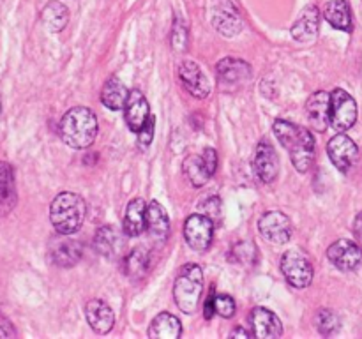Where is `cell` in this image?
I'll return each mask as SVG.
<instances>
[{
  "mask_svg": "<svg viewBox=\"0 0 362 339\" xmlns=\"http://www.w3.org/2000/svg\"><path fill=\"white\" fill-rule=\"evenodd\" d=\"M274 134L290 155V161L297 172L306 173L313 166L317 157V145L310 129L288 122V120H276Z\"/></svg>",
  "mask_w": 362,
  "mask_h": 339,
  "instance_id": "6da1fadb",
  "label": "cell"
},
{
  "mask_svg": "<svg viewBox=\"0 0 362 339\" xmlns=\"http://www.w3.org/2000/svg\"><path fill=\"white\" fill-rule=\"evenodd\" d=\"M60 138L71 148H88L98 136L99 124L92 109L85 106H74L60 120Z\"/></svg>",
  "mask_w": 362,
  "mask_h": 339,
  "instance_id": "7a4b0ae2",
  "label": "cell"
},
{
  "mask_svg": "<svg viewBox=\"0 0 362 339\" xmlns=\"http://www.w3.org/2000/svg\"><path fill=\"white\" fill-rule=\"evenodd\" d=\"M87 214V205L83 198L76 193H60L49 205V221L57 233L62 235H73L81 228Z\"/></svg>",
  "mask_w": 362,
  "mask_h": 339,
  "instance_id": "3957f363",
  "label": "cell"
},
{
  "mask_svg": "<svg viewBox=\"0 0 362 339\" xmlns=\"http://www.w3.org/2000/svg\"><path fill=\"white\" fill-rule=\"evenodd\" d=\"M202 292H204L202 267L197 263L184 265L173 285V299H175L177 307L186 314L197 313Z\"/></svg>",
  "mask_w": 362,
  "mask_h": 339,
  "instance_id": "277c9868",
  "label": "cell"
},
{
  "mask_svg": "<svg viewBox=\"0 0 362 339\" xmlns=\"http://www.w3.org/2000/svg\"><path fill=\"white\" fill-rule=\"evenodd\" d=\"M283 275L293 288H308L313 281V265L300 249H290L281 256Z\"/></svg>",
  "mask_w": 362,
  "mask_h": 339,
  "instance_id": "5b68a950",
  "label": "cell"
},
{
  "mask_svg": "<svg viewBox=\"0 0 362 339\" xmlns=\"http://www.w3.org/2000/svg\"><path fill=\"white\" fill-rule=\"evenodd\" d=\"M357 120V102L343 88L331 92V127L338 133L352 129Z\"/></svg>",
  "mask_w": 362,
  "mask_h": 339,
  "instance_id": "8992f818",
  "label": "cell"
},
{
  "mask_svg": "<svg viewBox=\"0 0 362 339\" xmlns=\"http://www.w3.org/2000/svg\"><path fill=\"white\" fill-rule=\"evenodd\" d=\"M184 173L193 187H202L212 179L218 168V154L214 148H205L202 154H193L184 161Z\"/></svg>",
  "mask_w": 362,
  "mask_h": 339,
  "instance_id": "52a82bcc",
  "label": "cell"
},
{
  "mask_svg": "<svg viewBox=\"0 0 362 339\" xmlns=\"http://www.w3.org/2000/svg\"><path fill=\"white\" fill-rule=\"evenodd\" d=\"M214 237V222L205 214H193L184 225V239L193 251L204 253L211 247Z\"/></svg>",
  "mask_w": 362,
  "mask_h": 339,
  "instance_id": "ba28073f",
  "label": "cell"
},
{
  "mask_svg": "<svg viewBox=\"0 0 362 339\" xmlns=\"http://www.w3.org/2000/svg\"><path fill=\"white\" fill-rule=\"evenodd\" d=\"M258 230L260 235L272 244H286L293 235L292 221L279 210L265 212L258 221Z\"/></svg>",
  "mask_w": 362,
  "mask_h": 339,
  "instance_id": "9c48e42d",
  "label": "cell"
},
{
  "mask_svg": "<svg viewBox=\"0 0 362 339\" xmlns=\"http://www.w3.org/2000/svg\"><path fill=\"white\" fill-rule=\"evenodd\" d=\"M81 254H83L81 244L78 240L69 239V235L60 233V237H55L48 244L49 261L60 268L74 267L81 260Z\"/></svg>",
  "mask_w": 362,
  "mask_h": 339,
  "instance_id": "30bf717a",
  "label": "cell"
},
{
  "mask_svg": "<svg viewBox=\"0 0 362 339\" xmlns=\"http://www.w3.org/2000/svg\"><path fill=\"white\" fill-rule=\"evenodd\" d=\"M327 154L332 165L339 170V172L346 173L352 170L356 165L357 157H359V148H357L356 141L346 134L339 133L334 138H331L327 143Z\"/></svg>",
  "mask_w": 362,
  "mask_h": 339,
  "instance_id": "8fae6325",
  "label": "cell"
},
{
  "mask_svg": "<svg viewBox=\"0 0 362 339\" xmlns=\"http://www.w3.org/2000/svg\"><path fill=\"white\" fill-rule=\"evenodd\" d=\"M327 258L339 270L350 272L356 270L362 263V249L359 244L354 242V240L339 239L329 246Z\"/></svg>",
  "mask_w": 362,
  "mask_h": 339,
  "instance_id": "7c38bea8",
  "label": "cell"
},
{
  "mask_svg": "<svg viewBox=\"0 0 362 339\" xmlns=\"http://www.w3.org/2000/svg\"><path fill=\"white\" fill-rule=\"evenodd\" d=\"M253 166L258 179L264 184H271L278 179L279 157L278 152H276V148L272 147V143L269 140H262L260 143L257 145Z\"/></svg>",
  "mask_w": 362,
  "mask_h": 339,
  "instance_id": "4fadbf2b",
  "label": "cell"
},
{
  "mask_svg": "<svg viewBox=\"0 0 362 339\" xmlns=\"http://www.w3.org/2000/svg\"><path fill=\"white\" fill-rule=\"evenodd\" d=\"M250 323L255 338L276 339L283 335L281 320L267 307H253L250 313Z\"/></svg>",
  "mask_w": 362,
  "mask_h": 339,
  "instance_id": "5bb4252c",
  "label": "cell"
},
{
  "mask_svg": "<svg viewBox=\"0 0 362 339\" xmlns=\"http://www.w3.org/2000/svg\"><path fill=\"white\" fill-rule=\"evenodd\" d=\"M306 113L310 126L318 133H324L331 126V94L324 90L311 94L306 102Z\"/></svg>",
  "mask_w": 362,
  "mask_h": 339,
  "instance_id": "9a60e30c",
  "label": "cell"
},
{
  "mask_svg": "<svg viewBox=\"0 0 362 339\" xmlns=\"http://www.w3.org/2000/svg\"><path fill=\"white\" fill-rule=\"evenodd\" d=\"M179 78L182 81L184 88L189 92L193 97L205 99L211 92V83H209V78L205 76V73L202 71V67L198 64L186 60L179 66Z\"/></svg>",
  "mask_w": 362,
  "mask_h": 339,
  "instance_id": "2e32d148",
  "label": "cell"
},
{
  "mask_svg": "<svg viewBox=\"0 0 362 339\" xmlns=\"http://www.w3.org/2000/svg\"><path fill=\"white\" fill-rule=\"evenodd\" d=\"M216 73H218V80L223 85V88L239 87L251 76V66L244 60L226 56L218 62Z\"/></svg>",
  "mask_w": 362,
  "mask_h": 339,
  "instance_id": "e0dca14e",
  "label": "cell"
},
{
  "mask_svg": "<svg viewBox=\"0 0 362 339\" xmlns=\"http://www.w3.org/2000/svg\"><path fill=\"white\" fill-rule=\"evenodd\" d=\"M320 27V11L315 4L304 7L292 25V37L299 42H315Z\"/></svg>",
  "mask_w": 362,
  "mask_h": 339,
  "instance_id": "ac0fdd59",
  "label": "cell"
},
{
  "mask_svg": "<svg viewBox=\"0 0 362 339\" xmlns=\"http://www.w3.org/2000/svg\"><path fill=\"white\" fill-rule=\"evenodd\" d=\"M85 316H87L88 325L98 334H108L115 325V314L112 307L99 299L88 300L85 306Z\"/></svg>",
  "mask_w": 362,
  "mask_h": 339,
  "instance_id": "d6986e66",
  "label": "cell"
},
{
  "mask_svg": "<svg viewBox=\"0 0 362 339\" xmlns=\"http://www.w3.org/2000/svg\"><path fill=\"white\" fill-rule=\"evenodd\" d=\"M124 117H126V124L133 133L144 127V124L147 122L148 117H151V108H148V102L145 99V95L140 90H131L129 97H127L126 106H124Z\"/></svg>",
  "mask_w": 362,
  "mask_h": 339,
  "instance_id": "ffe728a7",
  "label": "cell"
},
{
  "mask_svg": "<svg viewBox=\"0 0 362 339\" xmlns=\"http://www.w3.org/2000/svg\"><path fill=\"white\" fill-rule=\"evenodd\" d=\"M212 23L226 37L237 35L243 30V21H240V14L235 7L232 6L230 0H223L219 6H216L214 14H212Z\"/></svg>",
  "mask_w": 362,
  "mask_h": 339,
  "instance_id": "44dd1931",
  "label": "cell"
},
{
  "mask_svg": "<svg viewBox=\"0 0 362 339\" xmlns=\"http://www.w3.org/2000/svg\"><path fill=\"white\" fill-rule=\"evenodd\" d=\"M145 230L148 237L154 240H165L170 233V219L166 210L159 201H151L147 205V214H145Z\"/></svg>",
  "mask_w": 362,
  "mask_h": 339,
  "instance_id": "7402d4cb",
  "label": "cell"
},
{
  "mask_svg": "<svg viewBox=\"0 0 362 339\" xmlns=\"http://www.w3.org/2000/svg\"><path fill=\"white\" fill-rule=\"evenodd\" d=\"M145 214H147V205L144 198H133L127 203L126 214L122 219V230L127 237H138L145 230Z\"/></svg>",
  "mask_w": 362,
  "mask_h": 339,
  "instance_id": "603a6c76",
  "label": "cell"
},
{
  "mask_svg": "<svg viewBox=\"0 0 362 339\" xmlns=\"http://www.w3.org/2000/svg\"><path fill=\"white\" fill-rule=\"evenodd\" d=\"M16 198L13 166L6 161H0V214H9L16 205Z\"/></svg>",
  "mask_w": 362,
  "mask_h": 339,
  "instance_id": "cb8c5ba5",
  "label": "cell"
},
{
  "mask_svg": "<svg viewBox=\"0 0 362 339\" xmlns=\"http://www.w3.org/2000/svg\"><path fill=\"white\" fill-rule=\"evenodd\" d=\"M324 18L331 27L338 28V30L350 32L354 28L352 9L346 0H331L325 4Z\"/></svg>",
  "mask_w": 362,
  "mask_h": 339,
  "instance_id": "d4e9b609",
  "label": "cell"
},
{
  "mask_svg": "<svg viewBox=\"0 0 362 339\" xmlns=\"http://www.w3.org/2000/svg\"><path fill=\"white\" fill-rule=\"evenodd\" d=\"M148 335L154 339H177L182 335V325L172 313H159L151 321Z\"/></svg>",
  "mask_w": 362,
  "mask_h": 339,
  "instance_id": "484cf974",
  "label": "cell"
},
{
  "mask_svg": "<svg viewBox=\"0 0 362 339\" xmlns=\"http://www.w3.org/2000/svg\"><path fill=\"white\" fill-rule=\"evenodd\" d=\"M148 265H151L148 251L144 249V247H136V249H133L129 254L124 256V275L129 278L133 282L141 281L147 275Z\"/></svg>",
  "mask_w": 362,
  "mask_h": 339,
  "instance_id": "4316f807",
  "label": "cell"
},
{
  "mask_svg": "<svg viewBox=\"0 0 362 339\" xmlns=\"http://www.w3.org/2000/svg\"><path fill=\"white\" fill-rule=\"evenodd\" d=\"M94 247L105 258H117L122 251V239L112 226L105 225L95 232Z\"/></svg>",
  "mask_w": 362,
  "mask_h": 339,
  "instance_id": "83f0119b",
  "label": "cell"
},
{
  "mask_svg": "<svg viewBox=\"0 0 362 339\" xmlns=\"http://www.w3.org/2000/svg\"><path fill=\"white\" fill-rule=\"evenodd\" d=\"M127 97H129V92H127L126 85L119 80L117 76H112L110 80H106L105 87L101 90V102L108 109H124L126 106Z\"/></svg>",
  "mask_w": 362,
  "mask_h": 339,
  "instance_id": "f1b7e54d",
  "label": "cell"
},
{
  "mask_svg": "<svg viewBox=\"0 0 362 339\" xmlns=\"http://www.w3.org/2000/svg\"><path fill=\"white\" fill-rule=\"evenodd\" d=\"M41 20L49 32H62L69 21V9L59 0H52L42 7Z\"/></svg>",
  "mask_w": 362,
  "mask_h": 339,
  "instance_id": "f546056e",
  "label": "cell"
},
{
  "mask_svg": "<svg viewBox=\"0 0 362 339\" xmlns=\"http://www.w3.org/2000/svg\"><path fill=\"white\" fill-rule=\"evenodd\" d=\"M315 323H317L318 332L324 335H332L339 331V318L338 314L331 309L318 311Z\"/></svg>",
  "mask_w": 362,
  "mask_h": 339,
  "instance_id": "4dcf8cb0",
  "label": "cell"
},
{
  "mask_svg": "<svg viewBox=\"0 0 362 339\" xmlns=\"http://www.w3.org/2000/svg\"><path fill=\"white\" fill-rule=\"evenodd\" d=\"M257 246L250 240H243V242L235 244V247L232 249V258L237 261V263L243 265H255L258 258Z\"/></svg>",
  "mask_w": 362,
  "mask_h": 339,
  "instance_id": "1f68e13d",
  "label": "cell"
},
{
  "mask_svg": "<svg viewBox=\"0 0 362 339\" xmlns=\"http://www.w3.org/2000/svg\"><path fill=\"white\" fill-rule=\"evenodd\" d=\"M235 300L232 299L230 295H226V293H221V295H216L214 299V311L216 314H219V316L223 318H233L235 316Z\"/></svg>",
  "mask_w": 362,
  "mask_h": 339,
  "instance_id": "d6a6232c",
  "label": "cell"
},
{
  "mask_svg": "<svg viewBox=\"0 0 362 339\" xmlns=\"http://www.w3.org/2000/svg\"><path fill=\"white\" fill-rule=\"evenodd\" d=\"M172 44L177 52H184L187 48V30L184 27L182 21L177 18L175 25H173V32H172Z\"/></svg>",
  "mask_w": 362,
  "mask_h": 339,
  "instance_id": "836d02e7",
  "label": "cell"
},
{
  "mask_svg": "<svg viewBox=\"0 0 362 339\" xmlns=\"http://www.w3.org/2000/svg\"><path fill=\"white\" fill-rule=\"evenodd\" d=\"M152 140H154V119L148 117V120L144 124V127L138 131V147L147 148L148 145L152 143Z\"/></svg>",
  "mask_w": 362,
  "mask_h": 339,
  "instance_id": "e575fe53",
  "label": "cell"
},
{
  "mask_svg": "<svg viewBox=\"0 0 362 339\" xmlns=\"http://www.w3.org/2000/svg\"><path fill=\"white\" fill-rule=\"evenodd\" d=\"M0 338H16L13 323L2 313H0Z\"/></svg>",
  "mask_w": 362,
  "mask_h": 339,
  "instance_id": "d590c367",
  "label": "cell"
},
{
  "mask_svg": "<svg viewBox=\"0 0 362 339\" xmlns=\"http://www.w3.org/2000/svg\"><path fill=\"white\" fill-rule=\"evenodd\" d=\"M214 299H216V295H214V290H212V292L209 293L207 300H205V309H204L205 320H211V318L216 314V311H214Z\"/></svg>",
  "mask_w": 362,
  "mask_h": 339,
  "instance_id": "8d00e7d4",
  "label": "cell"
},
{
  "mask_svg": "<svg viewBox=\"0 0 362 339\" xmlns=\"http://www.w3.org/2000/svg\"><path fill=\"white\" fill-rule=\"evenodd\" d=\"M354 235H356L357 240L362 242V212H359L356 215V219H354Z\"/></svg>",
  "mask_w": 362,
  "mask_h": 339,
  "instance_id": "74e56055",
  "label": "cell"
},
{
  "mask_svg": "<svg viewBox=\"0 0 362 339\" xmlns=\"http://www.w3.org/2000/svg\"><path fill=\"white\" fill-rule=\"evenodd\" d=\"M230 338H250V332L244 331L243 327L239 328H233L232 332H230Z\"/></svg>",
  "mask_w": 362,
  "mask_h": 339,
  "instance_id": "f35d334b",
  "label": "cell"
},
{
  "mask_svg": "<svg viewBox=\"0 0 362 339\" xmlns=\"http://www.w3.org/2000/svg\"><path fill=\"white\" fill-rule=\"evenodd\" d=\"M0 112H2V105H0Z\"/></svg>",
  "mask_w": 362,
  "mask_h": 339,
  "instance_id": "ab89813d",
  "label": "cell"
}]
</instances>
